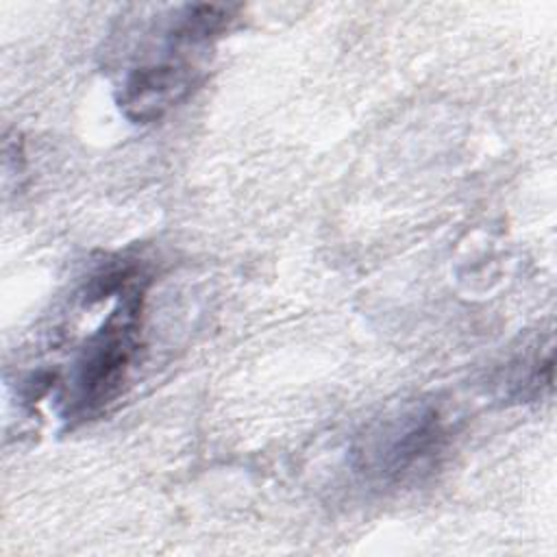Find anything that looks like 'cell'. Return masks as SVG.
<instances>
[{
  "label": "cell",
  "mask_w": 557,
  "mask_h": 557,
  "mask_svg": "<svg viewBox=\"0 0 557 557\" xmlns=\"http://www.w3.org/2000/svg\"><path fill=\"white\" fill-rule=\"evenodd\" d=\"M450 440L446 416L429 400L409 403L374 420L355 440L350 466L372 487H400L435 466Z\"/></svg>",
  "instance_id": "obj_2"
},
{
  "label": "cell",
  "mask_w": 557,
  "mask_h": 557,
  "mask_svg": "<svg viewBox=\"0 0 557 557\" xmlns=\"http://www.w3.org/2000/svg\"><path fill=\"white\" fill-rule=\"evenodd\" d=\"M172 57L150 61L131 70L120 85L117 104L122 113L135 124H150L161 120L172 107L181 104L198 83V70L178 52V44L172 41Z\"/></svg>",
  "instance_id": "obj_3"
},
{
  "label": "cell",
  "mask_w": 557,
  "mask_h": 557,
  "mask_svg": "<svg viewBox=\"0 0 557 557\" xmlns=\"http://www.w3.org/2000/svg\"><path fill=\"white\" fill-rule=\"evenodd\" d=\"M144 292L141 281L122 292L115 309L74 357L61 396L67 424L94 420L120 398L139 352Z\"/></svg>",
  "instance_id": "obj_1"
}]
</instances>
